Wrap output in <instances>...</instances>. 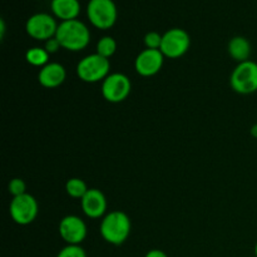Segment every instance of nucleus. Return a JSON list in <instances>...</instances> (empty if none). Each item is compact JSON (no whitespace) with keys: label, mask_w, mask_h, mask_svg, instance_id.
<instances>
[{"label":"nucleus","mask_w":257,"mask_h":257,"mask_svg":"<svg viewBox=\"0 0 257 257\" xmlns=\"http://www.w3.org/2000/svg\"><path fill=\"white\" fill-rule=\"evenodd\" d=\"M55 38L63 49L68 52H80L89 44L90 30L84 23L78 19L60 22Z\"/></svg>","instance_id":"nucleus-1"},{"label":"nucleus","mask_w":257,"mask_h":257,"mask_svg":"<svg viewBox=\"0 0 257 257\" xmlns=\"http://www.w3.org/2000/svg\"><path fill=\"white\" fill-rule=\"evenodd\" d=\"M99 231L105 242L119 246L130 237L132 222L127 213L122 211H110L104 217H102Z\"/></svg>","instance_id":"nucleus-2"},{"label":"nucleus","mask_w":257,"mask_h":257,"mask_svg":"<svg viewBox=\"0 0 257 257\" xmlns=\"http://www.w3.org/2000/svg\"><path fill=\"white\" fill-rule=\"evenodd\" d=\"M77 75L85 83L103 82L109 75L110 62L107 58L97 54H89L77 64Z\"/></svg>","instance_id":"nucleus-3"},{"label":"nucleus","mask_w":257,"mask_h":257,"mask_svg":"<svg viewBox=\"0 0 257 257\" xmlns=\"http://www.w3.org/2000/svg\"><path fill=\"white\" fill-rule=\"evenodd\" d=\"M87 18L97 29H110L117 22V5L113 0H89L87 4Z\"/></svg>","instance_id":"nucleus-4"},{"label":"nucleus","mask_w":257,"mask_h":257,"mask_svg":"<svg viewBox=\"0 0 257 257\" xmlns=\"http://www.w3.org/2000/svg\"><path fill=\"white\" fill-rule=\"evenodd\" d=\"M230 84L240 94H252L257 92V63L252 60L238 63L231 73Z\"/></svg>","instance_id":"nucleus-5"},{"label":"nucleus","mask_w":257,"mask_h":257,"mask_svg":"<svg viewBox=\"0 0 257 257\" xmlns=\"http://www.w3.org/2000/svg\"><path fill=\"white\" fill-rule=\"evenodd\" d=\"M58 23L54 15L48 13H35L28 18L25 23V32L33 39L38 42H47L55 37L58 30Z\"/></svg>","instance_id":"nucleus-6"},{"label":"nucleus","mask_w":257,"mask_h":257,"mask_svg":"<svg viewBox=\"0 0 257 257\" xmlns=\"http://www.w3.org/2000/svg\"><path fill=\"white\" fill-rule=\"evenodd\" d=\"M191 47V37L185 29L172 28L162 34L161 52L165 58L178 59L188 52Z\"/></svg>","instance_id":"nucleus-7"},{"label":"nucleus","mask_w":257,"mask_h":257,"mask_svg":"<svg viewBox=\"0 0 257 257\" xmlns=\"http://www.w3.org/2000/svg\"><path fill=\"white\" fill-rule=\"evenodd\" d=\"M38 212H39L38 201L35 200L34 196L29 195V193H24L22 196L13 197L12 202H10V217L18 225L25 226L34 222V220L38 216Z\"/></svg>","instance_id":"nucleus-8"},{"label":"nucleus","mask_w":257,"mask_h":257,"mask_svg":"<svg viewBox=\"0 0 257 257\" xmlns=\"http://www.w3.org/2000/svg\"><path fill=\"white\" fill-rule=\"evenodd\" d=\"M131 89V79L123 73H110L102 82L103 98L110 103H120L127 99Z\"/></svg>","instance_id":"nucleus-9"},{"label":"nucleus","mask_w":257,"mask_h":257,"mask_svg":"<svg viewBox=\"0 0 257 257\" xmlns=\"http://www.w3.org/2000/svg\"><path fill=\"white\" fill-rule=\"evenodd\" d=\"M87 233V225L79 216L68 215L60 220L59 235L67 245H80Z\"/></svg>","instance_id":"nucleus-10"},{"label":"nucleus","mask_w":257,"mask_h":257,"mask_svg":"<svg viewBox=\"0 0 257 257\" xmlns=\"http://www.w3.org/2000/svg\"><path fill=\"white\" fill-rule=\"evenodd\" d=\"M165 55L158 49H147L140 53L135 60V69L142 77H153L162 69Z\"/></svg>","instance_id":"nucleus-11"},{"label":"nucleus","mask_w":257,"mask_h":257,"mask_svg":"<svg viewBox=\"0 0 257 257\" xmlns=\"http://www.w3.org/2000/svg\"><path fill=\"white\" fill-rule=\"evenodd\" d=\"M80 205L84 215L89 218L104 217L107 212V198L104 193L97 188H89L80 200Z\"/></svg>","instance_id":"nucleus-12"},{"label":"nucleus","mask_w":257,"mask_h":257,"mask_svg":"<svg viewBox=\"0 0 257 257\" xmlns=\"http://www.w3.org/2000/svg\"><path fill=\"white\" fill-rule=\"evenodd\" d=\"M67 78V70L60 63L50 62L43 68H40L39 74H38V80L40 85L48 89H53L64 83Z\"/></svg>","instance_id":"nucleus-13"},{"label":"nucleus","mask_w":257,"mask_h":257,"mask_svg":"<svg viewBox=\"0 0 257 257\" xmlns=\"http://www.w3.org/2000/svg\"><path fill=\"white\" fill-rule=\"evenodd\" d=\"M50 10L60 22L74 20L80 14V3L79 0H52Z\"/></svg>","instance_id":"nucleus-14"},{"label":"nucleus","mask_w":257,"mask_h":257,"mask_svg":"<svg viewBox=\"0 0 257 257\" xmlns=\"http://www.w3.org/2000/svg\"><path fill=\"white\" fill-rule=\"evenodd\" d=\"M228 54L231 55L232 59H235L237 63L246 62L250 60V55L252 49H251V43L245 37H233L228 42L227 45Z\"/></svg>","instance_id":"nucleus-15"},{"label":"nucleus","mask_w":257,"mask_h":257,"mask_svg":"<svg viewBox=\"0 0 257 257\" xmlns=\"http://www.w3.org/2000/svg\"><path fill=\"white\" fill-rule=\"evenodd\" d=\"M49 55L50 54L44 48L34 47L27 50V53H25V60L30 65H33V67L43 68L44 65H47L49 63Z\"/></svg>","instance_id":"nucleus-16"},{"label":"nucleus","mask_w":257,"mask_h":257,"mask_svg":"<svg viewBox=\"0 0 257 257\" xmlns=\"http://www.w3.org/2000/svg\"><path fill=\"white\" fill-rule=\"evenodd\" d=\"M88 190L89 188H88L87 183L83 180H80V178H70L65 183V192L68 193V196H70L73 198H79V200H82L85 196V193L88 192Z\"/></svg>","instance_id":"nucleus-17"},{"label":"nucleus","mask_w":257,"mask_h":257,"mask_svg":"<svg viewBox=\"0 0 257 257\" xmlns=\"http://www.w3.org/2000/svg\"><path fill=\"white\" fill-rule=\"evenodd\" d=\"M115 52H117V42H115L114 38L105 35V37H102L98 40L97 47H95V53L97 54L109 59L110 57L114 55Z\"/></svg>","instance_id":"nucleus-18"},{"label":"nucleus","mask_w":257,"mask_h":257,"mask_svg":"<svg viewBox=\"0 0 257 257\" xmlns=\"http://www.w3.org/2000/svg\"><path fill=\"white\" fill-rule=\"evenodd\" d=\"M57 257H87V252L80 245H67L58 252Z\"/></svg>","instance_id":"nucleus-19"},{"label":"nucleus","mask_w":257,"mask_h":257,"mask_svg":"<svg viewBox=\"0 0 257 257\" xmlns=\"http://www.w3.org/2000/svg\"><path fill=\"white\" fill-rule=\"evenodd\" d=\"M145 45L147 49H161V44H162V35L158 32H148L145 35Z\"/></svg>","instance_id":"nucleus-20"},{"label":"nucleus","mask_w":257,"mask_h":257,"mask_svg":"<svg viewBox=\"0 0 257 257\" xmlns=\"http://www.w3.org/2000/svg\"><path fill=\"white\" fill-rule=\"evenodd\" d=\"M9 192L12 193L13 197H17V196H22L24 193H27V185H25L24 181L22 178H13L9 182Z\"/></svg>","instance_id":"nucleus-21"},{"label":"nucleus","mask_w":257,"mask_h":257,"mask_svg":"<svg viewBox=\"0 0 257 257\" xmlns=\"http://www.w3.org/2000/svg\"><path fill=\"white\" fill-rule=\"evenodd\" d=\"M60 48H62L60 47V43L58 42V39L55 37L44 43V49L47 50L49 54H54V53H57Z\"/></svg>","instance_id":"nucleus-22"},{"label":"nucleus","mask_w":257,"mask_h":257,"mask_svg":"<svg viewBox=\"0 0 257 257\" xmlns=\"http://www.w3.org/2000/svg\"><path fill=\"white\" fill-rule=\"evenodd\" d=\"M145 257H168L167 253L163 252L162 250H158V248H153V250L148 251L147 253H146Z\"/></svg>","instance_id":"nucleus-23"},{"label":"nucleus","mask_w":257,"mask_h":257,"mask_svg":"<svg viewBox=\"0 0 257 257\" xmlns=\"http://www.w3.org/2000/svg\"><path fill=\"white\" fill-rule=\"evenodd\" d=\"M4 34H5V22L4 20H0V37L4 38Z\"/></svg>","instance_id":"nucleus-24"},{"label":"nucleus","mask_w":257,"mask_h":257,"mask_svg":"<svg viewBox=\"0 0 257 257\" xmlns=\"http://www.w3.org/2000/svg\"><path fill=\"white\" fill-rule=\"evenodd\" d=\"M250 133H251V136H252L253 138H256V140H257V123H256V124H253L252 127H251Z\"/></svg>","instance_id":"nucleus-25"},{"label":"nucleus","mask_w":257,"mask_h":257,"mask_svg":"<svg viewBox=\"0 0 257 257\" xmlns=\"http://www.w3.org/2000/svg\"><path fill=\"white\" fill-rule=\"evenodd\" d=\"M255 256L257 257V242H256V245H255Z\"/></svg>","instance_id":"nucleus-26"},{"label":"nucleus","mask_w":257,"mask_h":257,"mask_svg":"<svg viewBox=\"0 0 257 257\" xmlns=\"http://www.w3.org/2000/svg\"><path fill=\"white\" fill-rule=\"evenodd\" d=\"M252 257H256V256H252Z\"/></svg>","instance_id":"nucleus-27"}]
</instances>
